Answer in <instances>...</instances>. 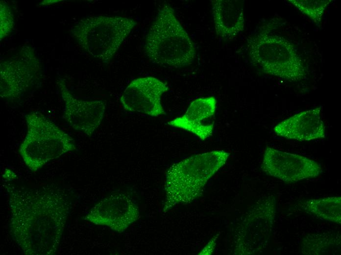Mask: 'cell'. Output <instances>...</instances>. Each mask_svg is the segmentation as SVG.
Returning <instances> with one entry per match:
<instances>
[{"instance_id":"obj_17","label":"cell","mask_w":341,"mask_h":255,"mask_svg":"<svg viewBox=\"0 0 341 255\" xmlns=\"http://www.w3.org/2000/svg\"><path fill=\"white\" fill-rule=\"evenodd\" d=\"M340 249L341 235L336 232L308 234L301 244V253L306 255L339 254Z\"/></svg>"},{"instance_id":"obj_20","label":"cell","mask_w":341,"mask_h":255,"mask_svg":"<svg viewBox=\"0 0 341 255\" xmlns=\"http://www.w3.org/2000/svg\"><path fill=\"white\" fill-rule=\"evenodd\" d=\"M218 236L213 238L199 253V255H211L214 250Z\"/></svg>"},{"instance_id":"obj_11","label":"cell","mask_w":341,"mask_h":255,"mask_svg":"<svg viewBox=\"0 0 341 255\" xmlns=\"http://www.w3.org/2000/svg\"><path fill=\"white\" fill-rule=\"evenodd\" d=\"M168 89L166 83L156 77H139L126 87L120 101L125 110L158 117L165 114L161 100Z\"/></svg>"},{"instance_id":"obj_5","label":"cell","mask_w":341,"mask_h":255,"mask_svg":"<svg viewBox=\"0 0 341 255\" xmlns=\"http://www.w3.org/2000/svg\"><path fill=\"white\" fill-rule=\"evenodd\" d=\"M137 25L135 20L127 17L88 16L75 23L69 33L89 55L108 64Z\"/></svg>"},{"instance_id":"obj_15","label":"cell","mask_w":341,"mask_h":255,"mask_svg":"<svg viewBox=\"0 0 341 255\" xmlns=\"http://www.w3.org/2000/svg\"><path fill=\"white\" fill-rule=\"evenodd\" d=\"M217 35L224 40L234 39L244 28V1L211 0Z\"/></svg>"},{"instance_id":"obj_7","label":"cell","mask_w":341,"mask_h":255,"mask_svg":"<svg viewBox=\"0 0 341 255\" xmlns=\"http://www.w3.org/2000/svg\"><path fill=\"white\" fill-rule=\"evenodd\" d=\"M276 214L275 196L259 200L237 229L235 254L254 255L265 251L272 235Z\"/></svg>"},{"instance_id":"obj_14","label":"cell","mask_w":341,"mask_h":255,"mask_svg":"<svg viewBox=\"0 0 341 255\" xmlns=\"http://www.w3.org/2000/svg\"><path fill=\"white\" fill-rule=\"evenodd\" d=\"M217 107V101L210 96L200 98L193 101L185 113L169 121L171 127L188 131L202 140H205L213 134L214 123L206 120L213 116Z\"/></svg>"},{"instance_id":"obj_10","label":"cell","mask_w":341,"mask_h":255,"mask_svg":"<svg viewBox=\"0 0 341 255\" xmlns=\"http://www.w3.org/2000/svg\"><path fill=\"white\" fill-rule=\"evenodd\" d=\"M139 217L135 201L124 193H113L96 204L84 219L96 225L104 226L122 232Z\"/></svg>"},{"instance_id":"obj_19","label":"cell","mask_w":341,"mask_h":255,"mask_svg":"<svg viewBox=\"0 0 341 255\" xmlns=\"http://www.w3.org/2000/svg\"><path fill=\"white\" fill-rule=\"evenodd\" d=\"M15 25L14 17L10 6L4 0L0 2V40L8 36Z\"/></svg>"},{"instance_id":"obj_1","label":"cell","mask_w":341,"mask_h":255,"mask_svg":"<svg viewBox=\"0 0 341 255\" xmlns=\"http://www.w3.org/2000/svg\"><path fill=\"white\" fill-rule=\"evenodd\" d=\"M4 187L10 211V233L23 253L55 255L72 206L69 191L55 186Z\"/></svg>"},{"instance_id":"obj_3","label":"cell","mask_w":341,"mask_h":255,"mask_svg":"<svg viewBox=\"0 0 341 255\" xmlns=\"http://www.w3.org/2000/svg\"><path fill=\"white\" fill-rule=\"evenodd\" d=\"M145 50L152 62L173 68L191 65L195 56L194 42L168 4L159 10L151 25Z\"/></svg>"},{"instance_id":"obj_18","label":"cell","mask_w":341,"mask_h":255,"mask_svg":"<svg viewBox=\"0 0 341 255\" xmlns=\"http://www.w3.org/2000/svg\"><path fill=\"white\" fill-rule=\"evenodd\" d=\"M299 11L317 25L321 21L325 11L331 0H289Z\"/></svg>"},{"instance_id":"obj_9","label":"cell","mask_w":341,"mask_h":255,"mask_svg":"<svg viewBox=\"0 0 341 255\" xmlns=\"http://www.w3.org/2000/svg\"><path fill=\"white\" fill-rule=\"evenodd\" d=\"M261 167L266 174L287 182L316 178L322 171L314 160L270 147L266 148Z\"/></svg>"},{"instance_id":"obj_2","label":"cell","mask_w":341,"mask_h":255,"mask_svg":"<svg viewBox=\"0 0 341 255\" xmlns=\"http://www.w3.org/2000/svg\"><path fill=\"white\" fill-rule=\"evenodd\" d=\"M229 153L215 150L191 156L172 165L166 175L163 211L193 201L209 179L226 163Z\"/></svg>"},{"instance_id":"obj_16","label":"cell","mask_w":341,"mask_h":255,"mask_svg":"<svg viewBox=\"0 0 341 255\" xmlns=\"http://www.w3.org/2000/svg\"><path fill=\"white\" fill-rule=\"evenodd\" d=\"M297 205L303 211L321 220L341 224L340 196L303 200Z\"/></svg>"},{"instance_id":"obj_8","label":"cell","mask_w":341,"mask_h":255,"mask_svg":"<svg viewBox=\"0 0 341 255\" xmlns=\"http://www.w3.org/2000/svg\"><path fill=\"white\" fill-rule=\"evenodd\" d=\"M43 68L34 50L24 46L15 56L0 64V96L13 101L20 98L43 77Z\"/></svg>"},{"instance_id":"obj_12","label":"cell","mask_w":341,"mask_h":255,"mask_svg":"<svg viewBox=\"0 0 341 255\" xmlns=\"http://www.w3.org/2000/svg\"><path fill=\"white\" fill-rule=\"evenodd\" d=\"M57 84L64 103L63 118L74 129L91 136L103 119L105 103L100 100L84 101L76 99L62 77H58Z\"/></svg>"},{"instance_id":"obj_6","label":"cell","mask_w":341,"mask_h":255,"mask_svg":"<svg viewBox=\"0 0 341 255\" xmlns=\"http://www.w3.org/2000/svg\"><path fill=\"white\" fill-rule=\"evenodd\" d=\"M249 58L265 74L296 81L306 75V67L294 45L283 36L264 29L247 41Z\"/></svg>"},{"instance_id":"obj_4","label":"cell","mask_w":341,"mask_h":255,"mask_svg":"<svg viewBox=\"0 0 341 255\" xmlns=\"http://www.w3.org/2000/svg\"><path fill=\"white\" fill-rule=\"evenodd\" d=\"M25 119L27 131L19 152L32 172L76 149L74 139L41 112H30Z\"/></svg>"},{"instance_id":"obj_13","label":"cell","mask_w":341,"mask_h":255,"mask_svg":"<svg viewBox=\"0 0 341 255\" xmlns=\"http://www.w3.org/2000/svg\"><path fill=\"white\" fill-rule=\"evenodd\" d=\"M278 136L289 139L309 141L325 137L321 107L305 110L282 121L273 128Z\"/></svg>"}]
</instances>
